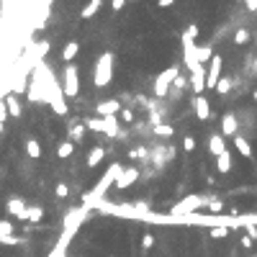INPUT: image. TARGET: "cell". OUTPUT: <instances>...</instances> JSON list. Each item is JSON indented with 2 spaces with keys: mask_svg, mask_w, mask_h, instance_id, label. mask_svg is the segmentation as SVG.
<instances>
[{
  "mask_svg": "<svg viewBox=\"0 0 257 257\" xmlns=\"http://www.w3.org/2000/svg\"><path fill=\"white\" fill-rule=\"evenodd\" d=\"M208 237H211V239H224V237H229V226H211V229H208Z\"/></svg>",
  "mask_w": 257,
  "mask_h": 257,
  "instance_id": "obj_28",
  "label": "cell"
},
{
  "mask_svg": "<svg viewBox=\"0 0 257 257\" xmlns=\"http://www.w3.org/2000/svg\"><path fill=\"white\" fill-rule=\"evenodd\" d=\"M0 175H3V168H0Z\"/></svg>",
  "mask_w": 257,
  "mask_h": 257,
  "instance_id": "obj_46",
  "label": "cell"
},
{
  "mask_svg": "<svg viewBox=\"0 0 257 257\" xmlns=\"http://www.w3.org/2000/svg\"><path fill=\"white\" fill-rule=\"evenodd\" d=\"M36 49H39V54L44 57V54H47V52H49V41H41V44H39V47H36Z\"/></svg>",
  "mask_w": 257,
  "mask_h": 257,
  "instance_id": "obj_39",
  "label": "cell"
},
{
  "mask_svg": "<svg viewBox=\"0 0 257 257\" xmlns=\"http://www.w3.org/2000/svg\"><path fill=\"white\" fill-rule=\"evenodd\" d=\"M111 8H113V10H121V8H124V0H113Z\"/></svg>",
  "mask_w": 257,
  "mask_h": 257,
  "instance_id": "obj_42",
  "label": "cell"
},
{
  "mask_svg": "<svg viewBox=\"0 0 257 257\" xmlns=\"http://www.w3.org/2000/svg\"><path fill=\"white\" fill-rule=\"evenodd\" d=\"M234 147H237V152H239L242 157H245V160H252V157H255V149H252V144H250L245 137H242V134H239V137L234 139Z\"/></svg>",
  "mask_w": 257,
  "mask_h": 257,
  "instance_id": "obj_16",
  "label": "cell"
},
{
  "mask_svg": "<svg viewBox=\"0 0 257 257\" xmlns=\"http://www.w3.org/2000/svg\"><path fill=\"white\" fill-rule=\"evenodd\" d=\"M121 113V98H105L95 103V116L98 118H108V116H118Z\"/></svg>",
  "mask_w": 257,
  "mask_h": 257,
  "instance_id": "obj_7",
  "label": "cell"
},
{
  "mask_svg": "<svg viewBox=\"0 0 257 257\" xmlns=\"http://www.w3.org/2000/svg\"><path fill=\"white\" fill-rule=\"evenodd\" d=\"M177 75H180V65H170L168 70H162L157 78H155V83H152V95H155L157 100H165V98L170 95L172 83L177 80Z\"/></svg>",
  "mask_w": 257,
  "mask_h": 257,
  "instance_id": "obj_4",
  "label": "cell"
},
{
  "mask_svg": "<svg viewBox=\"0 0 257 257\" xmlns=\"http://www.w3.org/2000/svg\"><path fill=\"white\" fill-rule=\"evenodd\" d=\"M155 247V234H144L142 237V250L147 252V250H152Z\"/></svg>",
  "mask_w": 257,
  "mask_h": 257,
  "instance_id": "obj_35",
  "label": "cell"
},
{
  "mask_svg": "<svg viewBox=\"0 0 257 257\" xmlns=\"http://www.w3.org/2000/svg\"><path fill=\"white\" fill-rule=\"evenodd\" d=\"M113 62H116V54L113 52H103L98 59H95V67H93V85L98 90L108 87L111 80H113Z\"/></svg>",
  "mask_w": 257,
  "mask_h": 257,
  "instance_id": "obj_3",
  "label": "cell"
},
{
  "mask_svg": "<svg viewBox=\"0 0 257 257\" xmlns=\"http://www.w3.org/2000/svg\"><path fill=\"white\" fill-rule=\"evenodd\" d=\"M190 105H193V113H195L198 121H208L211 118V103H208L206 95H193Z\"/></svg>",
  "mask_w": 257,
  "mask_h": 257,
  "instance_id": "obj_11",
  "label": "cell"
},
{
  "mask_svg": "<svg viewBox=\"0 0 257 257\" xmlns=\"http://www.w3.org/2000/svg\"><path fill=\"white\" fill-rule=\"evenodd\" d=\"M208 198L211 195H203V193H190V195H183L172 208H170V216H175V219H180V216H193V214H198L201 208H206L208 206Z\"/></svg>",
  "mask_w": 257,
  "mask_h": 257,
  "instance_id": "obj_2",
  "label": "cell"
},
{
  "mask_svg": "<svg viewBox=\"0 0 257 257\" xmlns=\"http://www.w3.org/2000/svg\"><path fill=\"white\" fill-rule=\"evenodd\" d=\"M26 155L31 157V160H41V144H39V139H34V137L26 139Z\"/></svg>",
  "mask_w": 257,
  "mask_h": 257,
  "instance_id": "obj_21",
  "label": "cell"
},
{
  "mask_svg": "<svg viewBox=\"0 0 257 257\" xmlns=\"http://www.w3.org/2000/svg\"><path fill=\"white\" fill-rule=\"evenodd\" d=\"M142 177V172H139V168H124L121 170V175L116 177V190H126V188H131L134 183H137V180Z\"/></svg>",
  "mask_w": 257,
  "mask_h": 257,
  "instance_id": "obj_8",
  "label": "cell"
},
{
  "mask_svg": "<svg viewBox=\"0 0 257 257\" xmlns=\"http://www.w3.org/2000/svg\"><path fill=\"white\" fill-rule=\"evenodd\" d=\"M229 90H232V78H221L219 85H216V93H219V95H226Z\"/></svg>",
  "mask_w": 257,
  "mask_h": 257,
  "instance_id": "obj_31",
  "label": "cell"
},
{
  "mask_svg": "<svg viewBox=\"0 0 257 257\" xmlns=\"http://www.w3.org/2000/svg\"><path fill=\"white\" fill-rule=\"evenodd\" d=\"M239 242H242V247H245V250H250V247H252V239H250V237H242Z\"/></svg>",
  "mask_w": 257,
  "mask_h": 257,
  "instance_id": "obj_41",
  "label": "cell"
},
{
  "mask_svg": "<svg viewBox=\"0 0 257 257\" xmlns=\"http://www.w3.org/2000/svg\"><path fill=\"white\" fill-rule=\"evenodd\" d=\"M85 126H87L90 131H100V134H103V118L93 116V118H87V121H85Z\"/></svg>",
  "mask_w": 257,
  "mask_h": 257,
  "instance_id": "obj_30",
  "label": "cell"
},
{
  "mask_svg": "<svg viewBox=\"0 0 257 257\" xmlns=\"http://www.w3.org/2000/svg\"><path fill=\"white\" fill-rule=\"evenodd\" d=\"M100 8H103V0H90V3H87V5H85V8L80 10V18H83V21H87V18H93L95 13L100 10Z\"/></svg>",
  "mask_w": 257,
  "mask_h": 257,
  "instance_id": "obj_20",
  "label": "cell"
},
{
  "mask_svg": "<svg viewBox=\"0 0 257 257\" xmlns=\"http://www.w3.org/2000/svg\"><path fill=\"white\" fill-rule=\"evenodd\" d=\"M129 160H144V162H149V160H152V149H149V147H134L131 152H129Z\"/></svg>",
  "mask_w": 257,
  "mask_h": 257,
  "instance_id": "obj_24",
  "label": "cell"
},
{
  "mask_svg": "<svg viewBox=\"0 0 257 257\" xmlns=\"http://www.w3.org/2000/svg\"><path fill=\"white\" fill-rule=\"evenodd\" d=\"M157 5H160V8H172V0H160Z\"/></svg>",
  "mask_w": 257,
  "mask_h": 257,
  "instance_id": "obj_43",
  "label": "cell"
},
{
  "mask_svg": "<svg viewBox=\"0 0 257 257\" xmlns=\"http://www.w3.org/2000/svg\"><path fill=\"white\" fill-rule=\"evenodd\" d=\"M252 257H257V255H252Z\"/></svg>",
  "mask_w": 257,
  "mask_h": 257,
  "instance_id": "obj_47",
  "label": "cell"
},
{
  "mask_svg": "<svg viewBox=\"0 0 257 257\" xmlns=\"http://www.w3.org/2000/svg\"><path fill=\"white\" fill-rule=\"evenodd\" d=\"M250 36H252V31L242 26V28L234 31V44H237V47H245V44H250Z\"/></svg>",
  "mask_w": 257,
  "mask_h": 257,
  "instance_id": "obj_26",
  "label": "cell"
},
{
  "mask_svg": "<svg viewBox=\"0 0 257 257\" xmlns=\"http://www.w3.org/2000/svg\"><path fill=\"white\" fill-rule=\"evenodd\" d=\"M198 34H201V31H198V26H195V23H190L185 31H183V36H188V39H193V41L198 39Z\"/></svg>",
  "mask_w": 257,
  "mask_h": 257,
  "instance_id": "obj_36",
  "label": "cell"
},
{
  "mask_svg": "<svg viewBox=\"0 0 257 257\" xmlns=\"http://www.w3.org/2000/svg\"><path fill=\"white\" fill-rule=\"evenodd\" d=\"M72 155H75V144L70 139H62V142L57 144V157L59 160H70Z\"/></svg>",
  "mask_w": 257,
  "mask_h": 257,
  "instance_id": "obj_19",
  "label": "cell"
},
{
  "mask_svg": "<svg viewBox=\"0 0 257 257\" xmlns=\"http://www.w3.org/2000/svg\"><path fill=\"white\" fill-rule=\"evenodd\" d=\"M5 211L10 216H16V219H26V211H28V206H26V198L23 195H13V198H8L5 201Z\"/></svg>",
  "mask_w": 257,
  "mask_h": 257,
  "instance_id": "obj_9",
  "label": "cell"
},
{
  "mask_svg": "<svg viewBox=\"0 0 257 257\" xmlns=\"http://www.w3.org/2000/svg\"><path fill=\"white\" fill-rule=\"evenodd\" d=\"M252 98H255V100H257V90H255V93H252Z\"/></svg>",
  "mask_w": 257,
  "mask_h": 257,
  "instance_id": "obj_45",
  "label": "cell"
},
{
  "mask_svg": "<svg viewBox=\"0 0 257 257\" xmlns=\"http://www.w3.org/2000/svg\"><path fill=\"white\" fill-rule=\"evenodd\" d=\"M78 52H80V44H78V41H67L65 47H62V62L72 65L75 57H78Z\"/></svg>",
  "mask_w": 257,
  "mask_h": 257,
  "instance_id": "obj_17",
  "label": "cell"
},
{
  "mask_svg": "<svg viewBox=\"0 0 257 257\" xmlns=\"http://www.w3.org/2000/svg\"><path fill=\"white\" fill-rule=\"evenodd\" d=\"M208 152L214 155V157H221L229 152V147H226V139L221 137V134H211L208 137Z\"/></svg>",
  "mask_w": 257,
  "mask_h": 257,
  "instance_id": "obj_12",
  "label": "cell"
},
{
  "mask_svg": "<svg viewBox=\"0 0 257 257\" xmlns=\"http://www.w3.org/2000/svg\"><path fill=\"white\" fill-rule=\"evenodd\" d=\"M232 168H234L232 152H226V155L216 157V170H219V175H229V172H232Z\"/></svg>",
  "mask_w": 257,
  "mask_h": 257,
  "instance_id": "obj_18",
  "label": "cell"
},
{
  "mask_svg": "<svg viewBox=\"0 0 257 257\" xmlns=\"http://www.w3.org/2000/svg\"><path fill=\"white\" fill-rule=\"evenodd\" d=\"M23 221L41 224V221H44V208H41V206H28V211H26V219H23Z\"/></svg>",
  "mask_w": 257,
  "mask_h": 257,
  "instance_id": "obj_23",
  "label": "cell"
},
{
  "mask_svg": "<svg viewBox=\"0 0 257 257\" xmlns=\"http://www.w3.org/2000/svg\"><path fill=\"white\" fill-rule=\"evenodd\" d=\"M183 149H185V152H193V149H195V139L190 137V134L183 137Z\"/></svg>",
  "mask_w": 257,
  "mask_h": 257,
  "instance_id": "obj_37",
  "label": "cell"
},
{
  "mask_svg": "<svg viewBox=\"0 0 257 257\" xmlns=\"http://www.w3.org/2000/svg\"><path fill=\"white\" fill-rule=\"evenodd\" d=\"M239 226H257V214H242L239 216Z\"/></svg>",
  "mask_w": 257,
  "mask_h": 257,
  "instance_id": "obj_32",
  "label": "cell"
},
{
  "mask_svg": "<svg viewBox=\"0 0 257 257\" xmlns=\"http://www.w3.org/2000/svg\"><path fill=\"white\" fill-rule=\"evenodd\" d=\"M3 103H5V111H8L10 118H21L23 116V105H21V100H18L16 93H8Z\"/></svg>",
  "mask_w": 257,
  "mask_h": 257,
  "instance_id": "obj_13",
  "label": "cell"
},
{
  "mask_svg": "<svg viewBox=\"0 0 257 257\" xmlns=\"http://www.w3.org/2000/svg\"><path fill=\"white\" fill-rule=\"evenodd\" d=\"M152 134H155L157 139H172L175 129H172L170 124H160V126H155V129H152Z\"/></svg>",
  "mask_w": 257,
  "mask_h": 257,
  "instance_id": "obj_25",
  "label": "cell"
},
{
  "mask_svg": "<svg viewBox=\"0 0 257 257\" xmlns=\"http://www.w3.org/2000/svg\"><path fill=\"white\" fill-rule=\"evenodd\" d=\"M118 118L124 121V124H134V118H137V116H134V108H124L118 113Z\"/></svg>",
  "mask_w": 257,
  "mask_h": 257,
  "instance_id": "obj_34",
  "label": "cell"
},
{
  "mask_svg": "<svg viewBox=\"0 0 257 257\" xmlns=\"http://www.w3.org/2000/svg\"><path fill=\"white\" fill-rule=\"evenodd\" d=\"M221 137H232L237 139L239 137V121H237V113H224L221 116Z\"/></svg>",
  "mask_w": 257,
  "mask_h": 257,
  "instance_id": "obj_10",
  "label": "cell"
},
{
  "mask_svg": "<svg viewBox=\"0 0 257 257\" xmlns=\"http://www.w3.org/2000/svg\"><path fill=\"white\" fill-rule=\"evenodd\" d=\"M250 72H252V78H257V57L252 59V70H250Z\"/></svg>",
  "mask_w": 257,
  "mask_h": 257,
  "instance_id": "obj_44",
  "label": "cell"
},
{
  "mask_svg": "<svg viewBox=\"0 0 257 257\" xmlns=\"http://www.w3.org/2000/svg\"><path fill=\"white\" fill-rule=\"evenodd\" d=\"M8 237H13V221H8V219H0V242H3V239H8Z\"/></svg>",
  "mask_w": 257,
  "mask_h": 257,
  "instance_id": "obj_27",
  "label": "cell"
},
{
  "mask_svg": "<svg viewBox=\"0 0 257 257\" xmlns=\"http://www.w3.org/2000/svg\"><path fill=\"white\" fill-rule=\"evenodd\" d=\"M85 137H87V126H85V121H78V124H72V126H70V137H67V139H70L72 144L83 142Z\"/></svg>",
  "mask_w": 257,
  "mask_h": 257,
  "instance_id": "obj_14",
  "label": "cell"
},
{
  "mask_svg": "<svg viewBox=\"0 0 257 257\" xmlns=\"http://www.w3.org/2000/svg\"><path fill=\"white\" fill-rule=\"evenodd\" d=\"M221 67H224V59H221L219 54H214V59H211L208 67H206V90H216L219 80L224 78V75H221Z\"/></svg>",
  "mask_w": 257,
  "mask_h": 257,
  "instance_id": "obj_6",
  "label": "cell"
},
{
  "mask_svg": "<svg viewBox=\"0 0 257 257\" xmlns=\"http://www.w3.org/2000/svg\"><path fill=\"white\" fill-rule=\"evenodd\" d=\"M0 245H10V247H13V245H21V239H18V237H8V239L0 242Z\"/></svg>",
  "mask_w": 257,
  "mask_h": 257,
  "instance_id": "obj_38",
  "label": "cell"
},
{
  "mask_svg": "<svg viewBox=\"0 0 257 257\" xmlns=\"http://www.w3.org/2000/svg\"><path fill=\"white\" fill-rule=\"evenodd\" d=\"M195 57H198V65H203V67H208V62L214 59V49L208 47H203V44H198V52H195Z\"/></svg>",
  "mask_w": 257,
  "mask_h": 257,
  "instance_id": "obj_22",
  "label": "cell"
},
{
  "mask_svg": "<svg viewBox=\"0 0 257 257\" xmlns=\"http://www.w3.org/2000/svg\"><path fill=\"white\" fill-rule=\"evenodd\" d=\"M62 90H65V98H78L80 93V70L75 65H67L62 72Z\"/></svg>",
  "mask_w": 257,
  "mask_h": 257,
  "instance_id": "obj_5",
  "label": "cell"
},
{
  "mask_svg": "<svg viewBox=\"0 0 257 257\" xmlns=\"http://www.w3.org/2000/svg\"><path fill=\"white\" fill-rule=\"evenodd\" d=\"M121 170H124V168H121V162H113L111 168L105 170V175H103V177L98 180V183L85 193V208H87V211H90V208H100V206H103V195L108 193V188H111V185H116V177L121 175Z\"/></svg>",
  "mask_w": 257,
  "mask_h": 257,
  "instance_id": "obj_1",
  "label": "cell"
},
{
  "mask_svg": "<svg viewBox=\"0 0 257 257\" xmlns=\"http://www.w3.org/2000/svg\"><path fill=\"white\" fill-rule=\"evenodd\" d=\"M54 195H57L59 201H65L67 195H70V188H67L65 183H57V188H54Z\"/></svg>",
  "mask_w": 257,
  "mask_h": 257,
  "instance_id": "obj_33",
  "label": "cell"
},
{
  "mask_svg": "<svg viewBox=\"0 0 257 257\" xmlns=\"http://www.w3.org/2000/svg\"><path fill=\"white\" fill-rule=\"evenodd\" d=\"M247 237H250L252 242L257 239V226H247Z\"/></svg>",
  "mask_w": 257,
  "mask_h": 257,
  "instance_id": "obj_40",
  "label": "cell"
},
{
  "mask_svg": "<svg viewBox=\"0 0 257 257\" xmlns=\"http://www.w3.org/2000/svg\"><path fill=\"white\" fill-rule=\"evenodd\" d=\"M105 155H108V152H105V147H93V149L87 152V168H90V170L98 168V165L105 160Z\"/></svg>",
  "mask_w": 257,
  "mask_h": 257,
  "instance_id": "obj_15",
  "label": "cell"
},
{
  "mask_svg": "<svg viewBox=\"0 0 257 257\" xmlns=\"http://www.w3.org/2000/svg\"><path fill=\"white\" fill-rule=\"evenodd\" d=\"M206 208H208L211 214L216 216V214H221V211H224V203H221L219 198H214V195H211V198H208V206H206Z\"/></svg>",
  "mask_w": 257,
  "mask_h": 257,
  "instance_id": "obj_29",
  "label": "cell"
}]
</instances>
